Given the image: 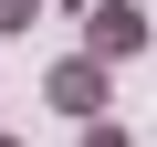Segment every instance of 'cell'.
Masks as SVG:
<instances>
[{"label": "cell", "instance_id": "6da1fadb", "mask_svg": "<svg viewBox=\"0 0 157 147\" xmlns=\"http://www.w3.org/2000/svg\"><path fill=\"white\" fill-rule=\"evenodd\" d=\"M147 42H157V32H147L136 0H84V63H105V74H115V63H136Z\"/></svg>", "mask_w": 157, "mask_h": 147}, {"label": "cell", "instance_id": "5b68a950", "mask_svg": "<svg viewBox=\"0 0 157 147\" xmlns=\"http://www.w3.org/2000/svg\"><path fill=\"white\" fill-rule=\"evenodd\" d=\"M0 147H21V137H0Z\"/></svg>", "mask_w": 157, "mask_h": 147}, {"label": "cell", "instance_id": "7a4b0ae2", "mask_svg": "<svg viewBox=\"0 0 157 147\" xmlns=\"http://www.w3.org/2000/svg\"><path fill=\"white\" fill-rule=\"evenodd\" d=\"M42 105H63L73 126H94V116L115 105V84H105V63H84V53H73V63H52V74H42Z\"/></svg>", "mask_w": 157, "mask_h": 147}, {"label": "cell", "instance_id": "277c9868", "mask_svg": "<svg viewBox=\"0 0 157 147\" xmlns=\"http://www.w3.org/2000/svg\"><path fill=\"white\" fill-rule=\"evenodd\" d=\"M0 32H32V0H0Z\"/></svg>", "mask_w": 157, "mask_h": 147}, {"label": "cell", "instance_id": "3957f363", "mask_svg": "<svg viewBox=\"0 0 157 147\" xmlns=\"http://www.w3.org/2000/svg\"><path fill=\"white\" fill-rule=\"evenodd\" d=\"M84 147H136V137H126V126H105V116H94V126H84Z\"/></svg>", "mask_w": 157, "mask_h": 147}]
</instances>
